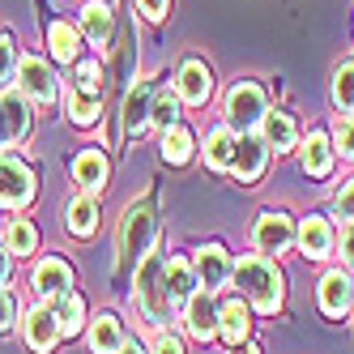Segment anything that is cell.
<instances>
[{
	"mask_svg": "<svg viewBox=\"0 0 354 354\" xmlns=\"http://www.w3.org/2000/svg\"><path fill=\"white\" fill-rule=\"evenodd\" d=\"M107 154H103V149H82V154L77 158H73V180H77L82 184V192H98V188H103L107 184Z\"/></svg>",
	"mask_w": 354,
	"mask_h": 354,
	"instance_id": "obj_17",
	"label": "cell"
},
{
	"mask_svg": "<svg viewBox=\"0 0 354 354\" xmlns=\"http://www.w3.org/2000/svg\"><path fill=\"white\" fill-rule=\"evenodd\" d=\"M103 103H98V94H82V90H68V115L73 124H94Z\"/></svg>",
	"mask_w": 354,
	"mask_h": 354,
	"instance_id": "obj_33",
	"label": "cell"
},
{
	"mask_svg": "<svg viewBox=\"0 0 354 354\" xmlns=\"http://www.w3.org/2000/svg\"><path fill=\"white\" fill-rule=\"evenodd\" d=\"M303 171L308 175H328L333 171V149H328L324 133H308V141H303Z\"/></svg>",
	"mask_w": 354,
	"mask_h": 354,
	"instance_id": "obj_26",
	"label": "cell"
},
{
	"mask_svg": "<svg viewBox=\"0 0 354 354\" xmlns=\"http://www.w3.org/2000/svg\"><path fill=\"white\" fill-rule=\"evenodd\" d=\"M13 73H17V47L9 35H0V86L13 82Z\"/></svg>",
	"mask_w": 354,
	"mask_h": 354,
	"instance_id": "obj_35",
	"label": "cell"
},
{
	"mask_svg": "<svg viewBox=\"0 0 354 354\" xmlns=\"http://www.w3.org/2000/svg\"><path fill=\"white\" fill-rule=\"evenodd\" d=\"M0 111H5V120H9V137L13 141H26V133H30L26 94H21V90H5V94H0Z\"/></svg>",
	"mask_w": 354,
	"mask_h": 354,
	"instance_id": "obj_24",
	"label": "cell"
},
{
	"mask_svg": "<svg viewBox=\"0 0 354 354\" xmlns=\"http://www.w3.org/2000/svg\"><path fill=\"white\" fill-rule=\"evenodd\" d=\"M184 328L196 342H209L218 337V303L209 299V290H196L188 299V312H184Z\"/></svg>",
	"mask_w": 354,
	"mask_h": 354,
	"instance_id": "obj_13",
	"label": "cell"
},
{
	"mask_svg": "<svg viewBox=\"0 0 354 354\" xmlns=\"http://www.w3.org/2000/svg\"><path fill=\"white\" fill-rule=\"evenodd\" d=\"M162 290H167L171 303H188L196 295V273H192V265L188 261H167L162 265Z\"/></svg>",
	"mask_w": 354,
	"mask_h": 354,
	"instance_id": "obj_22",
	"label": "cell"
},
{
	"mask_svg": "<svg viewBox=\"0 0 354 354\" xmlns=\"http://www.w3.org/2000/svg\"><path fill=\"white\" fill-rule=\"evenodd\" d=\"M9 282V248H0V286Z\"/></svg>",
	"mask_w": 354,
	"mask_h": 354,
	"instance_id": "obj_42",
	"label": "cell"
},
{
	"mask_svg": "<svg viewBox=\"0 0 354 354\" xmlns=\"http://www.w3.org/2000/svg\"><path fill=\"white\" fill-rule=\"evenodd\" d=\"M333 107L342 115H354V60H342L333 68Z\"/></svg>",
	"mask_w": 354,
	"mask_h": 354,
	"instance_id": "obj_31",
	"label": "cell"
},
{
	"mask_svg": "<svg viewBox=\"0 0 354 354\" xmlns=\"http://www.w3.org/2000/svg\"><path fill=\"white\" fill-rule=\"evenodd\" d=\"M149 107H154V86L149 82H137L124 98V133L129 137H141L149 129Z\"/></svg>",
	"mask_w": 354,
	"mask_h": 354,
	"instance_id": "obj_15",
	"label": "cell"
},
{
	"mask_svg": "<svg viewBox=\"0 0 354 354\" xmlns=\"http://www.w3.org/2000/svg\"><path fill=\"white\" fill-rule=\"evenodd\" d=\"M175 120H180V94H175V90L154 94V107H149V124H158V129H171Z\"/></svg>",
	"mask_w": 354,
	"mask_h": 354,
	"instance_id": "obj_32",
	"label": "cell"
},
{
	"mask_svg": "<svg viewBox=\"0 0 354 354\" xmlns=\"http://www.w3.org/2000/svg\"><path fill=\"white\" fill-rule=\"evenodd\" d=\"M231 277H235L239 295L257 312H277V308H282V269H277L269 257H243L231 269Z\"/></svg>",
	"mask_w": 354,
	"mask_h": 354,
	"instance_id": "obj_1",
	"label": "cell"
},
{
	"mask_svg": "<svg viewBox=\"0 0 354 354\" xmlns=\"http://www.w3.org/2000/svg\"><path fill=\"white\" fill-rule=\"evenodd\" d=\"M354 308V277L346 269H333L320 277V312L324 316H346Z\"/></svg>",
	"mask_w": 354,
	"mask_h": 354,
	"instance_id": "obj_10",
	"label": "cell"
},
{
	"mask_svg": "<svg viewBox=\"0 0 354 354\" xmlns=\"http://www.w3.org/2000/svg\"><path fill=\"white\" fill-rule=\"evenodd\" d=\"M120 354H149V350H145L141 342H124V350H120Z\"/></svg>",
	"mask_w": 354,
	"mask_h": 354,
	"instance_id": "obj_44",
	"label": "cell"
},
{
	"mask_svg": "<svg viewBox=\"0 0 354 354\" xmlns=\"http://www.w3.org/2000/svg\"><path fill=\"white\" fill-rule=\"evenodd\" d=\"M35 201V171L17 154H0V205L21 209Z\"/></svg>",
	"mask_w": 354,
	"mask_h": 354,
	"instance_id": "obj_5",
	"label": "cell"
},
{
	"mask_svg": "<svg viewBox=\"0 0 354 354\" xmlns=\"http://www.w3.org/2000/svg\"><path fill=\"white\" fill-rule=\"evenodd\" d=\"M248 328H252L248 303H243V299H226L222 308H218V333L231 342V346H243V342H248Z\"/></svg>",
	"mask_w": 354,
	"mask_h": 354,
	"instance_id": "obj_21",
	"label": "cell"
},
{
	"mask_svg": "<svg viewBox=\"0 0 354 354\" xmlns=\"http://www.w3.org/2000/svg\"><path fill=\"white\" fill-rule=\"evenodd\" d=\"M52 303H56L52 312H56V320H60V333H68V337L82 333V324H86V303H82V295L68 290V295H60V299H52Z\"/></svg>",
	"mask_w": 354,
	"mask_h": 354,
	"instance_id": "obj_28",
	"label": "cell"
},
{
	"mask_svg": "<svg viewBox=\"0 0 354 354\" xmlns=\"http://www.w3.org/2000/svg\"><path fill=\"white\" fill-rule=\"evenodd\" d=\"M269 111V98L257 82H235L231 94H226V120L239 124V133H252V129H261V120Z\"/></svg>",
	"mask_w": 354,
	"mask_h": 354,
	"instance_id": "obj_3",
	"label": "cell"
},
{
	"mask_svg": "<svg viewBox=\"0 0 354 354\" xmlns=\"http://www.w3.org/2000/svg\"><path fill=\"white\" fill-rule=\"evenodd\" d=\"M137 303L149 324H167V312H171V299L162 290V261L145 257L141 269H137Z\"/></svg>",
	"mask_w": 354,
	"mask_h": 354,
	"instance_id": "obj_4",
	"label": "cell"
},
{
	"mask_svg": "<svg viewBox=\"0 0 354 354\" xmlns=\"http://www.w3.org/2000/svg\"><path fill=\"white\" fill-rule=\"evenodd\" d=\"M235 129H231V124H218V129L205 137V162L214 167V171H226V167H231V158H235Z\"/></svg>",
	"mask_w": 354,
	"mask_h": 354,
	"instance_id": "obj_25",
	"label": "cell"
},
{
	"mask_svg": "<svg viewBox=\"0 0 354 354\" xmlns=\"http://www.w3.org/2000/svg\"><path fill=\"white\" fill-rule=\"evenodd\" d=\"M337 209H342V218H350V222H354V180L337 192Z\"/></svg>",
	"mask_w": 354,
	"mask_h": 354,
	"instance_id": "obj_40",
	"label": "cell"
},
{
	"mask_svg": "<svg viewBox=\"0 0 354 354\" xmlns=\"http://www.w3.org/2000/svg\"><path fill=\"white\" fill-rule=\"evenodd\" d=\"M82 30H86V39L98 47V52H107L111 30H115V13H111L107 0H90V5L82 9Z\"/></svg>",
	"mask_w": 354,
	"mask_h": 354,
	"instance_id": "obj_16",
	"label": "cell"
},
{
	"mask_svg": "<svg viewBox=\"0 0 354 354\" xmlns=\"http://www.w3.org/2000/svg\"><path fill=\"white\" fill-rule=\"evenodd\" d=\"M35 243H39L35 222H30V218H13V222H9V231H5V248H9V257H30Z\"/></svg>",
	"mask_w": 354,
	"mask_h": 354,
	"instance_id": "obj_30",
	"label": "cell"
},
{
	"mask_svg": "<svg viewBox=\"0 0 354 354\" xmlns=\"http://www.w3.org/2000/svg\"><path fill=\"white\" fill-rule=\"evenodd\" d=\"M47 43H52V56L60 64H77L82 47H77V30L68 26V21H52V30H47Z\"/></svg>",
	"mask_w": 354,
	"mask_h": 354,
	"instance_id": "obj_27",
	"label": "cell"
},
{
	"mask_svg": "<svg viewBox=\"0 0 354 354\" xmlns=\"http://www.w3.org/2000/svg\"><path fill=\"white\" fill-rule=\"evenodd\" d=\"M261 141H265V149H273V154L295 149V141H299L295 120L286 111H265V120H261Z\"/></svg>",
	"mask_w": 354,
	"mask_h": 354,
	"instance_id": "obj_18",
	"label": "cell"
},
{
	"mask_svg": "<svg viewBox=\"0 0 354 354\" xmlns=\"http://www.w3.org/2000/svg\"><path fill=\"white\" fill-rule=\"evenodd\" d=\"M13 320H17V308H13V295L0 286V333H9L13 328Z\"/></svg>",
	"mask_w": 354,
	"mask_h": 354,
	"instance_id": "obj_37",
	"label": "cell"
},
{
	"mask_svg": "<svg viewBox=\"0 0 354 354\" xmlns=\"http://www.w3.org/2000/svg\"><path fill=\"white\" fill-rule=\"evenodd\" d=\"M167 5L171 0H137V9L149 17V21H158V17H167Z\"/></svg>",
	"mask_w": 354,
	"mask_h": 354,
	"instance_id": "obj_38",
	"label": "cell"
},
{
	"mask_svg": "<svg viewBox=\"0 0 354 354\" xmlns=\"http://www.w3.org/2000/svg\"><path fill=\"white\" fill-rule=\"evenodd\" d=\"M265 162H269L265 141H261V137H252V133H243V137L235 141V158H231L235 180H239V184H257V180H261V171H265Z\"/></svg>",
	"mask_w": 354,
	"mask_h": 354,
	"instance_id": "obj_9",
	"label": "cell"
},
{
	"mask_svg": "<svg viewBox=\"0 0 354 354\" xmlns=\"http://www.w3.org/2000/svg\"><path fill=\"white\" fill-rule=\"evenodd\" d=\"M154 354H184V346H180V337L158 333V342H154Z\"/></svg>",
	"mask_w": 354,
	"mask_h": 354,
	"instance_id": "obj_41",
	"label": "cell"
},
{
	"mask_svg": "<svg viewBox=\"0 0 354 354\" xmlns=\"http://www.w3.org/2000/svg\"><path fill=\"white\" fill-rule=\"evenodd\" d=\"M154 209L137 201V205L124 209V222H120V265H141L149 257V243H154Z\"/></svg>",
	"mask_w": 354,
	"mask_h": 354,
	"instance_id": "obj_2",
	"label": "cell"
},
{
	"mask_svg": "<svg viewBox=\"0 0 354 354\" xmlns=\"http://www.w3.org/2000/svg\"><path fill=\"white\" fill-rule=\"evenodd\" d=\"M17 90L35 98V103H56V94H60V82H56V73L47 60L39 56H21L17 60Z\"/></svg>",
	"mask_w": 354,
	"mask_h": 354,
	"instance_id": "obj_6",
	"label": "cell"
},
{
	"mask_svg": "<svg viewBox=\"0 0 354 354\" xmlns=\"http://www.w3.org/2000/svg\"><path fill=\"white\" fill-rule=\"evenodd\" d=\"M82 94H98V64H77V86Z\"/></svg>",
	"mask_w": 354,
	"mask_h": 354,
	"instance_id": "obj_36",
	"label": "cell"
},
{
	"mask_svg": "<svg viewBox=\"0 0 354 354\" xmlns=\"http://www.w3.org/2000/svg\"><path fill=\"white\" fill-rule=\"evenodd\" d=\"M342 261L354 269V222H346V226H342Z\"/></svg>",
	"mask_w": 354,
	"mask_h": 354,
	"instance_id": "obj_39",
	"label": "cell"
},
{
	"mask_svg": "<svg viewBox=\"0 0 354 354\" xmlns=\"http://www.w3.org/2000/svg\"><path fill=\"white\" fill-rule=\"evenodd\" d=\"M162 158L184 167L192 158V133L184 129V124H171V129H162Z\"/></svg>",
	"mask_w": 354,
	"mask_h": 354,
	"instance_id": "obj_29",
	"label": "cell"
},
{
	"mask_svg": "<svg viewBox=\"0 0 354 354\" xmlns=\"http://www.w3.org/2000/svg\"><path fill=\"white\" fill-rule=\"evenodd\" d=\"M231 269H235V265L226 261V248H218V243L201 248V252H196V265H192L196 286H205V290H222L226 277H231Z\"/></svg>",
	"mask_w": 354,
	"mask_h": 354,
	"instance_id": "obj_12",
	"label": "cell"
},
{
	"mask_svg": "<svg viewBox=\"0 0 354 354\" xmlns=\"http://www.w3.org/2000/svg\"><path fill=\"white\" fill-rule=\"evenodd\" d=\"M231 354H257V346H248V342H243V346H231Z\"/></svg>",
	"mask_w": 354,
	"mask_h": 354,
	"instance_id": "obj_45",
	"label": "cell"
},
{
	"mask_svg": "<svg viewBox=\"0 0 354 354\" xmlns=\"http://www.w3.org/2000/svg\"><path fill=\"white\" fill-rule=\"evenodd\" d=\"M35 295L39 299H60V295H68V286H73V269L60 261V257H43L39 265H35Z\"/></svg>",
	"mask_w": 354,
	"mask_h": 354,
	"instance_id": "obj_14",
	"label": "cell"
},
{
	"mask_svg": "<svg viewBox=\"0 0 354 354\" xmlns=\"http://www.w3.org/2000/svg\"><path fill=\"white\" fill-rule=\"evenodd\" d=\"M64 226L73 235H82V239H90L94 231H98V201L90 196V192H82V196H73L68 205H64Z\"/></svg>",
	"mask_w": 354,
	"mask_h": 354,
	"instance_id": "obj_20",
	"label": "cell"
},
{
	"mask_svg": "<svg viewBox=\"0 0 354 354\" xmlns=\"http://www.w3.org/2000/svg\"><path fill=\"white\" fill-rule=\"evenodd\" d=\"M175 94H180V103L188 107H205L209 94H214V73L205 60H184L180 64V77H175Z\"/></svg>",
	"mask_w": 354,
	"mask_h": 354,
	"instance_id": "obj_7",
	"label": "cell"
},
{
	"mask_svg": "<svg viewBox=\"0 0 354 354\" xmlns=\"http://www.w3.org/2000/svg\"><path fill=\"white\" fill-rule=\"evenodd\" d=\"M21 333H26V346L35 354H47L56 342H60V320L52 308H30L26 320H21Z\"/></svg>",
	"mask_w": 354,
	"mask_h": 354,
	"instance_id": "obj_11",
	"label": "cell"
},
{
	"mask_svg": "<svg viewBox=\"0 0 354 354\" xmlns=\"http://www.w3.org/2000/svg\"><path fill=\"white\" fill-rule=\"evenodd\" d=\"M290 239H295V226H290L286 214H277V209H265L257 218V226H252V243H257L261 252H273V257H277V252H286Z\"/></svg>",
	"mask_w": 354,
	"mask_h": 354,
	"instance_id": "obj_8",
	"label": "cell"
},
{
	"mask_svg": "<svg viewBox=\"0 0 354 354\" xmlns=\"http://www.w3.org/2000/svg\"><path fill=\"white\" fill-rule=\"evenodd\" d=\"M333 145H337V154L354 162V115H342L337 120V133H333Z\"/></svg>",
	"mask_w": 354,
	"mask_h": 354,
	"instance_id": "obj_34",
	"label": "cell"
},
{
	"mask_svg": "<svg viewBox=\"0 0 354 354\" xmlns=\"http://www.w3.org/2000/svg\"><path fill=\"white\" fill-rule=\"evenodd\" d=\"M86 337H90V350H94V354H120V350H124V328H120V320H115L111 312L94 316Z\"/></svg>",
	"mask_w": 354,
	"mask_h": 354,
	"instance_id": "obj_23",
	"label": "cell"
},
{
	"mask_svg": "<svg viewBox=\"0 0 354 354\" xmlns=\"http://www.w3.org/2000/svg\"><path fill=\"white\" fill-rule=\"evenodd\" d=\"M299 248H303V257H312V261L333 257V226L324 218H308L299 226Z\"/></svg>",
	"mask_w": 354,
	"mask_h": 354,
	"instance_id": "obj_19",
	"label": "cell"
},
{
	"mask_svg": "<svg viewBox=\"0 0 354 354\" xmlns=\"http://www.w3.org/2000/svg\"><path fill=\"white\" fill-rule=\"evenodd\" d=\"M9 141H13L9 137V120H5V111H0V149H9Z\"/></svg>",
	"mask_w": 354,
	"mask_h": 354,
	"instance_id": "obj_43",
	"label": "cell"
}]
</instances>
